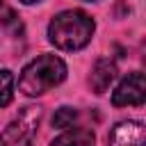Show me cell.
Instances as JSON below:
<instances>
[{
    "label": "cell",
    "mask_w": 146,
    "mask_h": 146,
    "mask_svg": "<svg viewBox=\"0 0 146 146\" xmlns=\"http://www.w3.org/2000/svg\"><path fill=\"white\" fill-rule=\"evenodd\" d=\"M94 18L80 9H66L57 14L48 25V39L59 50H80L94 36Z\"/></svg>",
    "instance_id": "obj_1"
},
{
    "label": "cell",
    "mask_w": 146,
    "mask_h": 146,
    "mask_svg": "<svg viewBox=\"0 0 146 146\" xmlns=\"http://www.w3.org/2000/svg\"><path fill=\"white\" fill-rule=\"evenodd\" d=\"M64 78H66V64L57 55H39L23 68L18 78V89L25 96H41L48 89L57 87Z\"/></svg>",
    "instance_id": "obj_2"
},
{
    "label": "cell",
    "mask_w": 146,
    "mask_h": 146,
    "mask_svg": "<svg viewBox=\"0 0 146 146\" xmlns=\"http://www.w3.org/2000/svg\"><path fill=\"white\" fill-rule=\"evenodd\" d=\"M39 121H41V107L39 105L23 107V112L2 130L0 146H27L36 132Z\"/></svg>",
    "instance_id": "obj_3"
},
{
    "label": "cell",
    "mask_w": 146,
    "mask_h": 146,
    "mask_svg": "<svg viewBox=\"0 0 146 146\" xmlns=\"http://www.w3.org/2000/svg\"><path fill=\"white\" fill-rule=\"evenodd\" d=\"M146 100V82H144V73L135 71L130 75H125L119 87L112 94V105L114 107H125V105H141Z\"/></svg>",
    "instance_id": "obj_4"
},
{
    "label": "cell",
    "mask_w": 146,
    "mask_h": 146,
    "mask_svg": "<svg viewBox=\"0 0 146 146\" xmlns=\"http://www.w3.org/2000/svg\"><path fill=\"white\" fill-rule=\"evenodd\" d=\"M107 144L110 146H144L146 144L144 125L139 121H121L112 128Z\"/></svg>",
    "instance_id": "obj_5"
},
{
    "label": "cell",
    "mask_w": 146,
    "mask_h": 146,
    "mask_svg": "<svg viewBox=\"0 0 146 146\" xmlns=\"http://www.w3.org/2000/svg\"><path fill=\"white\" fill-rule=\"evenodd\" d=\"M114 78H116V64H114L112 59L103 57V59H98V62L94 64V68H91L89 87H91L94 94H105L107 87L114 82Z\"/></svg>",
    "instance_id": "obj_6"
},
{
    "label": "cell",
    "mask_w": 146,
    "mask_h": 146,
    "mask_svg": "<svg viewBox=\"0 0 146 146\" xmlns=\"http://www.w3.org/2000/svg\"><path fill=\"white\" fill-rule=\"evenodd\" d=\"M50 146H96V137L89 128H66V132H62Z\"/></svg>",
    "instance_id": "obj_7"
},
{
    "label": "cell",
    "mask_w": 146,
    "mask_h": 146,
    "mask_svg": "<svg viewBox=\"0 0 146 146\" xmlns=\"http://www.w3.org/2000/svg\"><path fill=\"white\" fill-rule=\"evenodd\" d=\"M0 23H2L9 32H14V34H21V32H23V25H21V21H18V14H16L5 0H0Z\"/></svg>",
    "instance_id": "obj_8"
},
{
    "label": "cell",
    "mask_w": 146,
    "mask_h": 146,
    "mask_svg": "<svg viewBox=\"0 0 146 146\" xmlns=\"http://www.w3.org/2000/svg\"><path fill=\"white\" fill-rule=\"evenodd\" d=\"M14 96V75L7 68H0V107H7Z\"/></svg>",
    "instance_id": "obj_9"
},
{
    "label": "cell",
    "mask_w": 146,
    "mask_h": 146,
    "mask_svg": "<svg viewBox=\"0 0 146 146\" xmlns=\"http://www.w3.org/2000/svg\"><path fill=\"white\" fill-rule=\"evenodd\" d=\"M78 119V112L75 107H59L55 114H52V128H59V130H66L73 125V121Z\"/></svg>",
    "instance_id": "obj_10"
},
{
    "label": "cell",
    "mask_w": 146,
    "mask_h": 146,
    "mask_svg": "<svg viewBox=\"0 0 146 146\" xmlns=\"http://www.w3.org/2000/svg\"><path fill=\"white\" fill-rule=\"evenodd\" d=\"M21 2H25V5H34V2H41V0H21Z\"/></svg>",
    "instance_id": "obj_11"
},
{
    "label": "cell",
    "mask_w": 146,
    "mask_h": 146,
    "mask_svg": "<svg viewBox=\"0 0 146 146\" xmlns=\"http://www.w3.org/2000/svg\"><path fill=\"white\" fill-rule=\"evenodd\" d=\"M87 2H91V0H87Z\"/></svg>",
    "instance_id": "obj_12"
}]
</instances>
